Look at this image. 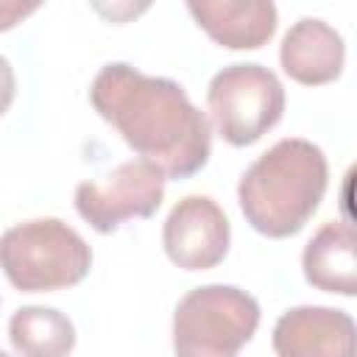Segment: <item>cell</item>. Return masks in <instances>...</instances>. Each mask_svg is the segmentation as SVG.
Returning <instances> with one entry per match:
<instances>
[{"mask_svg": "<svg viewBox=\"0 0 357 357\" xmlns=\"http://www.w3.org/2000/svg\"><path fill=\"white\" fill-rule=\"evenodd\" d=\"M89 100L126 145L165 176L187 178L209 162V117L173 78L145 75L126 61H114L95 75Z\"/></svg>", "mask_w": 357, "mask_h": 357, "instance_id": "cell-1", "label": "cell"}, {"mask_svg": "<svg viewBox=\"0 0 357 357\" xmlns=\"http://www.w3.org/2000/svg\"><path fill=\"white\" fill-rule=\"evenodd\" d=\"M326 181L324 151L304 137H284L240 176L237 201L254 231L279 240L304 229L324 201Z\"/></svg>", "mask_w": 357, "mask_h": 357, "instance_id": "cell-2", "label": "cell"}, {"mask_svg": "<svg viewBox=\"0 0 357 357\" xmlns=\"http://www.w3.org/2000/svg\"><path fill=\"white\" fill-rule=\"evenodd\" d=\"M0 268L22 293H53L89 273L92 248L64 220L33 218L0 234Z\"/></svg>", "mask_w": 357, "mask_h": 357, "instance_id": "cell-3", "label": "cell"}, {"mask_svg": "<svg viewBox=\"0 0 357 357\" xmlns=\"http://www.w3.org/2000/svg\"><path fill=\"white\" fill-rule=\"evenodd\" d=\"M259 326V304L234 284L184 293L173 312L176 357H237Z\"/></svg>", "mask_w": 357, "mask_h": 357, "instance_id": "cell-4", "label": "cell"}, {"mask_svg": "<svg viewBox=\"0 0 357 357\" xmlns=\"http://www.w3.org/2000/svg\"><path fill=\"white\" fill-rule=\"evenodd\" d=\"M209 117L218 134L245 148L262 139L284 114V86L273 70L257 61H240L218 70L206 89Z\"/></svg>", "mask_w": 357, "mask_h": 357, "instance_id": "cell-5", "label": "cell"}, {"mask_svg": "<svg viewBox=\"0 0 357 357\" xmlns=\"http://www.w3.org/2000/svg\"><path fill=\"white\" fill-rule=\"evenodd\" d=\"M165 198V173L145 159H131L75 187L78 215L100 234L131 218H151Z\"/></svg>", "mask_w": 357, "mask_h": 357, "instance_id": "cell-6", "label": "cell"}, {"mask_svg": "<svg viewBox=\"0 0 357 357\" xmlns=\"http://www.w3.org/2000/svg\"><path fill=\"white\" fill-rule=\"evenodd\" d=\"M231 240L226 212L209 195L181 198L162 226V245L181 271H209L223 262Z\"/></svg>", "mask_w": 357, "mask_h": 357, "instance_id": "cell-7", "label": "cell"}, {"mask_svg": "<svg viewBox=\"0 0 357 357\" xmlns=\"http://www.w3.org/2000/svg\"><path fill=\"white\" fill-rule=\"evenodd\" d=\"M354 318L346 310L304 304L279 315L276 357H354Z\"/></svg>", "mask_w": 357, "mask_h": 357, "instance_id": "cell-8", "label": "cell"}, {"mask_svg": "<svg viewBox=\"0 0 357 357\" xmlns=\"http://www.w3.org/2000/svg\"><path fill=\"white\" fill-rule=\"evenodd\" d=\"M282 70L304 86H321L343 73L346 45L343 36L318 17H301L290 25L279 45Z\"/></svg>", "mask_w": 357, "mask_h": 357, "instance_id": "cell-9", "label": "cell"}, {"mask_svg": "<svg viewBox=\"0 0 357 357\" xmlns=\"http://www.w3.org/2000/svg\"><path fill=\"white\" fill-rule=\"evenodd\" d=\"M195 22L229 50H257L276 33V6L268 0H190Z\"/></svg>", "mask_w": 357, "mask_h": 357, "instance_id": "cell-10", "label": "cell"}, {"mask_svg": "<svg viewBox=\"0 0 357 357\" xmlns=\"http://www.w3.org/2000/svg\"><path fill=\"white\" fill-rule=\"evenodd\" d=\"M304 279L324 290V293H340L354 296L357 293V237L351 223L346 220H329L324 223L301 254Z\"/></svg>", "mask_w": 357, "mask_h": 357, "instance_id": "cell-11", "label": "cell"}, {"mask_svg": "<svg viewBox=\"0 0 357 357\" xmlns=\"http://www.w3.org/2000/svg\"><path fill=\"white\" fill-rule=\"evenodd\" d=\"M8 340L20 357H67L75 346V326L56 307L28 304L11 315Z\"/></svg>", "mask_w": 357, "mask_h": 357, "instance_id": "cell-12", "label": "cell"}, {"mask_svg": "<svg viewBox=\"0 0 357 357\" xmlns=\"http://www.w3.org/2000/svg\"><path fill=\"white\" fill-rule=\"evenodd\" d=\"M36 8H39L36 0H0V31L14 28L28 14H33Z\"/></svg>", "mask_w": 357, "mask_h": 357, "instance_id": "cell-13", "label": "cell"}, {"mask_svg": "<svg viewBox=\"0 0 357 357\" xmlns=\"http://www.w3.org/2000/svg\"><path fill=\"white\" fill-rule=\"evenodd\" d=\"M14 92H17V78H14V67L11 61L0 53V117L8 112V106L14 103Z\"/></svg>", "mask_w": 357, "mask_h": 357, "instance_id": "cell-14", "label": "cell"}, {"mask_svg": "<svg viewBox=\"0 0 357 357\" xmlns=\"http://www.w3.org/2000/svg\"><path fill=\"white\" fill-rule=\"evenodd\" d=\"M0 357H8V354H6V351H0Z\"/></svg>", "mask_w": 357, "mask_h": 357, "instance_id": "cell-15", "label": "cell"}]
</instances>
